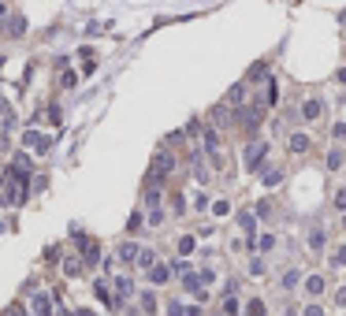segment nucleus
Listing matches in <instances>:
<instances>
[{
	"label": "nucleus",
	"instance_id": "nucleus-1",
	"mask_svg": "<svg viewBox=\"0 0 346 316\" xmlns=\"http://www.w3.org/2000/svg\"><path fill=\"white\" fill-rule=\"evenodd\" d=\"M264 153H268V141H249L246 145V171H264Z\"/></svg>",
	"mask_w": 346,
	"mask_h": 316
},
{
	"label": "nucleus",
	"instance_id": "nucleus-2",
	"mask_svg": "<svg viewBox=\"0 0 346 316\" xmlns=\"http://www.w3.org/2000/svg\"><path fill=\"white\" fill-rule=\"evenodd\" d=\"M309 145H313V138H309L305 131H298V134H290V141H287V149H290L294 156H302V153H309Z\"/></svg>",
	"mask_w": 346,
	"mask_h": 316
},
{
	"label": "nucleus",
	"instance_id": "nucleus-3",
	"mask_svg": "<svg viewBox=\"0 0 346 316\" xmlns=\"http://www.w3.org/2000/svg\"><path fill=\"white\" fill-rule=\"evenodd\" d=\"M324 116V101L320 97H309L305 104H302V119H309V123H317Z\"/></svg>",
	"mask_w": 346,
	"mask_h": 316
},
{
	"label": "nucleus",
	"instance_id": "nucleus-4",
	"mask_svg": "<svg viewBox=\"0 0 346 316\" xmlns=\"http://www.w3.org/2000/svg\"><path fill=\"white\" fill-rule=\"evenodd\" d=\"M246 82H268V63H253L246 75Z\"/></svg>",
	"mask_w": 346,
	"mask_h": 316
},
{
	"label": "nucleus",
	"instance_id": "nucleus-5",
	"mask_svg": "<svg viewBox=\"0 0 346 316\" xmlns=\"http://www.w3.org/2000/svg\"><path fill=\"white\" fill-rule=\"evenodd\" d=\"M26 145H34L38 153H45V149H49V145H52V141H49V138H45V134H38V131H30V134H26Z\"/></svg>",
	"mask_w": 346,
	"mask_h": 316
},
{
	"label": "nucleus",
	"instance_id": "nucleus-6",
	"mask_svg": "<svg viewBox=\"0 0 346 316\" xmlns=\"http://www.w3.org/2000/svg\"><path fill=\"white\" fill-rule=\"evenodd\" d=\"M242 101H246V82H239V86H231V93H227V104H234V108H242Z\"/></svg>",
	"mask_w": 346,
	"mask_h": 316
},
{
	"label": "nucleus",
	"instance_id": "nucleus-7",
	"mask_svg": "<svg viewBox=\"0 0 346 316\" xmlns=\"http://www.w3.org/2000/svg\"><path fill=\"white\" fill-rule=\"evenodd\" d=\"M149 279H153V283H168V279H171V268H168V264H153V268H149Z\"/></svg>",
	"mask_w": 346,
	"mask_h": 316
},
{
	"label": "nucleus",
	"instance_id": "nucleus-8",
	"mask_svg": "<svg viewBox=\"0 0 346 316\" xmlns=\"http://www.w3.org/2000/svg\"><path fill=\"white\" fill-rule=\"evenodd\" d=\"M34 312H38V316H49V312H52L49 294H34Z\"/></svg>",
	"mask_w": 346,
	"mask_h": 316
},
{
	"label": "nucleus",
	"instance_id": "nucleus-9",
	"mask_svg": "<svg viewBox=\"0 0 346 316\" xmlns=\"http://www.w3.org/2000/svg\"><path fill=\"white\" fill-rule=\"evenodd\" d=\"M324 168H327V171H339V168H342V149L327 153V156H324Z\"/></svg>",
	"mask_w": 346,
	"mask_h": 316
},
{
	"label": "nucleus",
	"instance_id": "nucleus-10",
	"mask_svg": "<svg viewBox=\"0 0 346 316\" xmlns=\"http://www.w3.org/2000/svg\"><path fill=\"white\" fill-rule=\"evenodd\" d=\"M138 253H141V249H138L134 242H123V246H119V261L131 264V261H138Z\"/></svg>",
	"mask_w": 346,
	"mask_h": 316
},
{
	"label": "nucleus",
	"instance_id": "nucleus-11",
	"mask_svg": "<svg viewBox=\"0 0 346 316\" xmlns=\"http://www.w3.org/2000/svg\"><path fill=\"white\" fill-rule=\"evenodd\" d=\"M283 182V168H268V171H264V186H268V190H276Z\"/></svg>",
	"mask_w": 346,
	"mask_h": 316
},
{
	"label": "nucleus",
	"instance_id": "nucleus-12",
	"mask_svg": "<svg viewBox=\"0 0 346 316\" xmlns=\"http://www.w3.org/2000/svg\"><path fill=\"white\" fill-rule=\"evenodd\" d=\"M212 123H216V126H227V123H231V108H224V104L212 108Z\"/></svg>",
	"mask_w": 346,
	"mask_h": 316
},
{
	"label": "nucleus",
	"instance_id": "nucleus-13",
	"mask_svg": "<svg viewBox=\"0 0 346 316\" xmlns=\"http://www.w3.org/2000/svg\"><path fill=\"white\" fill-rule=\"evenodd\" d=\"M309 249H324V227L320 224L309 231Z\"/></svg>",
	"mask_w": 346,
	"mask_h": 316
},
{
	"label": "nucleus",
	"instance_id": "nucleus-14",
	"mask_svg": "<svg viewBox=\"0 0 346 316\" xmlns=\"http://www.w3.org/2000/svg\"><path fill=\"white\" fill-rule=\"evenodd\" d=\"M82 257H86L89 264H97V257H101V253H97V242H82Z\"/></svg>",
	"mask_w": 346,
	"mask_h": 316
},
{
	"label": "nucleus",
	"instance_id": "nucleus-15",
	"mask_svg": "<svg viewBox=\"0 0 346 316\" xmlns=\"http://www.w3.org/2000/svg\"><path fill=\"white\" fill-rule=\"evenodd\" d=\"M156 312V298L153 294H141V316H153Z\"/></svg>",
	"mask_w": 346,
	"mask_h": 316
},
{
	"label": "nucleus",
	"instance_id": "nucleus-16",
	"mask_svg": "<svg viewBox=\"0 0 346 316\" xmlns=\"http://www.w3.org/2000/svg\"><path fill=\"white\" fill-rule=\"evenodd\" d=\"M23 30H26V23H23V15H15V19L8 23V34H11V38H19Z\"/></svg>",
	"mask_w": 346,
	"mask_h": 316
},
{
	"label": "nucleus",
	"instance_id": "nucleus-17",
	"mask_svg": "<svg viewBox=\"0 0 346 316\" xmlns=\"http://www.w3.org/2000/svg\"><path fill=\"white\" fill-rule=\"evenodd\" d=\"M138 264H141V268H153V264H156V253H153V249H141V253H138Z\"/></svg>",
	"mask_w": 346,
	"mask_h": 316
},
{
	"label": "nucleus",
	"instance_id": "nucleus-18",
	"mask_svg": "<svg viewBox=\"0 0 346 316\" xmlns=\"http://www.w3.org/2000/svg\"><path fill=\"white\" fill-rule=\"evenodd\" d=\"M305 290H309V294H320V290H324V279H320V275H309V279H305Z\"/></svg>",
	"mask_w": 346,
	"mask_h": 316
},
{
	"label": "nucleus",
	"instance_id": "nucleus-19",
	"mask_svg": "<svg viewBox=\"0 0 346 316\" xmlns=\"http://www.w3.org/2000/svg\"><path fill=\"white\" fill-rule=\"evenodd\" d=\"M253 216H261V219H272V201H257Z\"/></svg>",
	"mask_w": 346,
	"mask_h": 316
},
{
	"label": "nucleus",
	"instance_id": "nucleus-20",
	"mask_svg": "<svg viewBox=\"0 0 346 316\" xmlns=\"http://www.w3.org/2000/svg\"><path fill=\"white\" fill-rule=\"evenodd\" d=\"M332 264H335V268H346V242H342V246L332 253Z\"/></svg>",
	"mask_w": 346,
	"mask_h": 316
},
{
	"label": "nucleus",
	"instance_id": "nucleus-21",
	"mask_svg": "<svg viewBox=\"0 0 346 316\" xmlns=\"http://www.w3.org/2000/svg\"><path fill=\"white\" fill-rule=\"evenodd\" d=\"M246 316H264V302H261V298H253V302H249Z\"/></svg>",
	"mask_w": 346,
	"mask_h": 316
},
{
	"label": "nucleus",
	"instance_id": "nucleus-22",
	"mask_svg": "<svg viewBox=\"0 0 346 316\" xmlns=\"http://www.w3.org/2000/svg\"><path fill=\"white\" fill-rule=\"evenodd\" d=\"M332 138H335V141H346V119H339V123L332 126Z\"/></svg>",
	"mask_w": 346,
	"mask_h": 316
},
{
	"label": "nucleus",
	"instance_id": "nucleus-23",
	"mask_svg": "<svg viewBox=\"0 0 346 316\" xmlns=\"http://www.w3.org/2000/svg\"><path fill=\"white\" fill-rule=\"evenodd\" d=\"M298 275H302V272H287V275H283V283H279V287H283V290H290V287H298Z\"/></svg>",
	"mask_w": 346,
	"mask_h": 316
},
{
	"label": "nucleus",
	"instance_id": "nucleus-24",
	"mask_svg": "<svg viewBox=\"0 0 346 316\" xmlns=\"http://www.w3.org/2000/svg\"><path fill=\"white\" fill-rule=\"evenodd\" d=\"M224 312H227V316H234V312H239V302H234V298H231V294L224 298Z\"/></svg>",
	"mask_w": 346,
	"mask_h": 316
},
{
	"label": "nucleus",
	"instance_id": "nucleus-25",
	"mask_svg": "<svg viewBox=\"0 0 346 316\" xmlns=\"http://www.w3.org/2000/svg\"><path fill=\"white\" fill-rule=\"evenodd\" d=\"M332 205H335V209H339V212L346 209V190H335V197H332Z\"/></svg>",
	"mask_w": 346,
	"mask_h": 316
},
{
	"label": "nucleus",
	"instance_id": "nucleus-26",
	"mask_svg": "<svg viewBox=\"0 0 346 316\" xmlns=\"http://www.w3.org/2000/svg\"><path fill=\"white\" fill-rule=\"evenodd\" d=\"M64 272H67V275H78V272H82V261H67Z\"/></svg>",
	"mask_w": 346,
	"mask_h": 316
},
{
	"label": "nucleus",
	"instance_id": "nucleus-27",
	"mask_svg": "<svg viewBox=\"0 0 346 316\" xmlns=\"http://www.w3.org/2000/svg\"><path fill=\"white\" fill-rule=\"evenodd\" d=\"M272 246H276V238H272V234H264V238H261V242H257V249H261V253H268V249H272Z\"/></svg>",
	"mask_w": 346,
	"mask_h": 316
},
{
	"label": "nucleus",
	"instance_id": "nucleus-28",
	"mask_svg": "<svg viewBox=\"0 0 346 316\" xmlns=\"http://www.w3.org/2000/svg\"><path fill=\"white\" fill-rule=\"evenodd\" d=\"M194 246H197V242H194V238H190V234H186V238H179V253H190V249H194Z\"/></svg>",
	"mask_w": 346,
	"mask_h": 316
},
{
	"label": "nucleus",
	"instance_id": "nucleus-29",
	"mask_svg": "<svg viewBox=\"0 0 346 316\" xmlns=\"http://www.w3.org/2000/svg\"><path fill=\"white\" fill-rule=\"evenodd\" d=\"M335 305H339V309H346V287H339V290H335Z\"/></svg>",
	"mask_w": 346,
	"mask_h": 316
},
{
	"label": "nucleus",
	"instance_id": "nucleus-30",
	"mask_svg": "<svg viewBox=\"0 0 346 316\" xmlns=\"http://www.w3.org/2000/svg\"><path fill=\"white\" fill-rule=\"evenodd\" d=\"M302 316H324V309H320V305H305V312H302Z\"/></svg>",
	"mask_w": 346,
	"mask_h": 316
},
{
	"label": "nucleus",
	"instance_id": "nucleus-31",
	"mask_svg": "<svg viewBox=\"0 0 346 316\" xmlns=\"http://www.w3.org/2000/svg\"><path fill=\"white\" fill-rule=\"evenodd\" d=\"M4 316H26V312H23V305H11V309H8Z\"/></svg>",
	"mask_w": 346,
	"mask_h": 316
},
{
	"label": "nucleus",
	"instance_id": "nucleus-32",
	"mask_svg": "<svg viewBox=\"0 0 346 316\" xmlns=\"http://www.w3.org/2000/svg\"><path fill=\"white\" fill-rule=\"evenodd\" d=\"M335 78H339V82H346V67H342V71H339V75H335Z\"/></svg>",
	"mask_w": 346,
	"mask_h": 316
},
{
	"label": "nucleus",
	"instance_id": "nucleus-33",
	"mask_svg": "<svg viewBox=\"0 0 346 316\" xmlns=\"http://www.w3.org/2000/svg\"><path fill=\"white\" fill-rule=\"evenodd\" d=\"M78 316H97V312H89V309H82V312H78Z\"/></svg>",
	"mask_w": 346,
	"mask_h": 316
},
{
	"label": "nucleus",
	"instance_id": "nucleus-34",
	"mask_svg": "<svg viewBox=\"0 0 346 316\" xmlns=\"http://www.w3.org/2000/svg\"><path fill=\"white\" fill-rule=\"evenodd\" d=\"M342 23H346V11H342Z\"/></svg>",
	"mask_w": 346,
	"mask_h": 316
}]
</instances>
